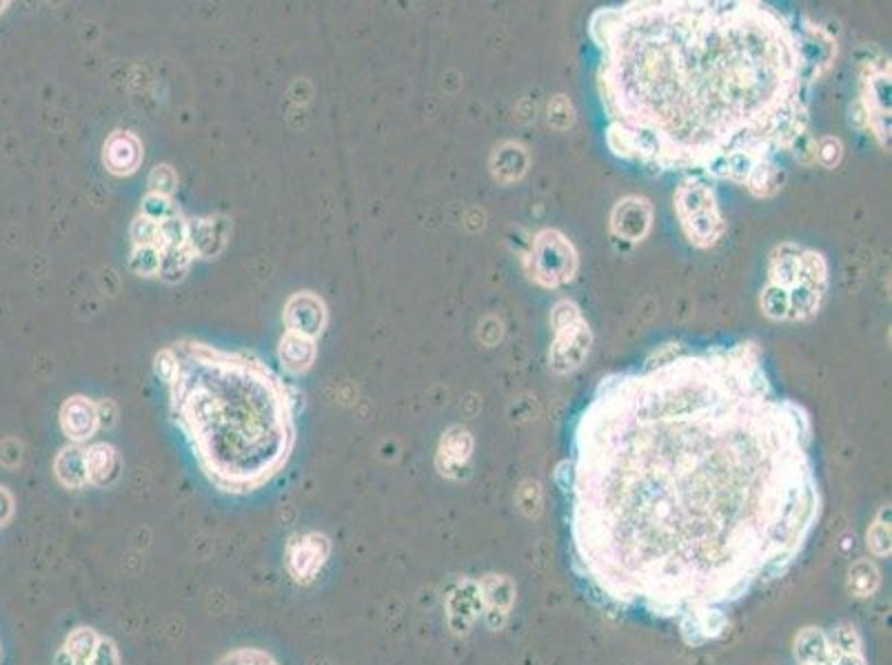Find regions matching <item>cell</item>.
Listing matches in <instances>:
<instances>
[{"mask_svg":"<svg viewBox=\"0 0 892 665\" xmlns=\"http://www.w3.org/2000/svg\"><path fill=\"white\" fill-rule=\"evenodd\" d=\"M810 446V420L775 393L755 342L602 380L566 462L576 572L617 610L710 628L813 537Z\"/></svg>","mask_w":892,"mask_h":665,"instance_id":"1","label":"cell"},{"mask_svg":"<svg viewBox=\"0 0 892 665\" xmlns=\"http://www.w3.org/2000/svg\"><path fill=\"white\" fill-rule=\"evenodd\" d=\"M609 149L660 174L777 187V158L808 129L810 38L755 0H635L598 10Z\"/></svg>","mask_w":892,"mask_h":665,"instance_id":"2","label":"cell"},{"mask_svg":"<svg viewBox=\"0 0 892 665\" xmlns=\"http://www.w3.org/2000/svg\"><path fill=\"white\" fill-rule=\"evenodd\" d=\"M153 369L213 488L250 494L287 466L296 446L293 397L258 355L181 340L155 355Z\"/></svg>","mask_w":892,"mask_h":665,"instance_id":"3","label":"cell"},{"mask_svg":"<svg viewBox=\"0 0 892 665\" xmlns=\"http://www.w3.org/2000/svg\"><path fill=\"white\" fill-rule=\"evenodd\" d=\"M675 211L691 244L708 248L723 235L726 226L715 191L704 180L688 178L680 185L675 194Z\"/></svg>","mask_w":892,"mask_h":665,"instance_id":"4","label":"cell"},{"mask_svg":"<svg viewBox=\"0 0 892 665\" xmlns=\"http://www.w3.org/2000/svg\"><path fill=\"white\" fill-rule=\"evenodd\" d=\"M526 271L531 280L544 289L569 284L578 271V254L574 244L555 229L537 233L526 258Z\"/></svg>","mask_w":892,"mask_h":665,"instance_id":"5","label":"cell"},{"mask_svg":"<svg viewBox=\"0 0 892 665\" xmlns=\"http://www.w3.org/2000/svg\"><path fill=\"white\" fill-rule=\"evenodd\" d=\"M555 345L551 349V366L557 373H569L582 364L591 349V330L574 302H559L553 311Z\"/></svg>","mask_w":892,"mask_h":665,"instance_id":"6","label":"cell"},{"mask_svg":"<svg viewBox=\"0 0 892 665\" xmlns=\"http://www.w3.org/2000/svg\"><path fill=\"white\" fill-rule=\"evenodd\" d=\"M332 555V541L322 533H304L287 544V570L298 584H309L324 568Z\"/></svg>","mask_w":892,"mask_h":665,"instance_id":"7","label":"cell"},{"mask_svg":"<svg viewBox=\"0 0 892 665\" xmlns=\"http://www.w3.org/2000/svg\"><path fill=\"white\" fill-rule=\"evenodd\" d=\"M58 665H120V656L94 628H76L58 654Z\"/></svg>","mask_w":892,"mask_h":665,"instance_id":"8","label":"cell"},{"mask_svg":"<svg viewBox=\"0 0 892 665\" xmlns=\"http://www.w3.org/2000/svg\"><path fill=\"white\" fill-rule=\"evenodd\" d=\"M282 319L289 332H298V336L317 340L324 328H327L329 311L320 295L311 291H298L287 300Z\"/></svg>","mask_w":892,"mask_h":665,"instance_id":"9","label":"cell"},{"mask_svg":"<svg viewBox=\"0 0 892 665\" xmlns=\"http://www.w3.org/2000/svg\"><path fill=\"white\" fill-rule=\"evenodd\" d=\"M60 429L71 444H83L101 429L99 404L85 395L69 397L60 408Z\"/></svg>","mask_w":892,"mask_h":665,"instance_id":"10","label":"cell"},{"mask_svg":"<svg viewBox=\"0 0 892 665\" xmlns=\"http://www.w3.org/2000/svg\"><path fill=\"white\" fill-rule=\"evenodd\" d=\"M103 164L112 176H131L142 164V142L131 131H114L103 147Z\"/></svg>","mask_w":892,"mask_h":665,"instance_id":"11","label":"cell"},{"mask_svg":"<svg viewBox=\"0 0 892 665\" xmlns=\"http://www.w3.org/2000/svg\"><path fill=\"white\" fill-rule=\"evenodd\" d=\"M229 222L224 218L187 220V244L196 258H216L229 240Z\"/></svg>","mask_w":892,"mask_h":665,"instance_id":"12","label":"cell"},{"mask_svg":"<svg viewBox=\"0 0 892 665\" xmlns=\"http://www.w3.org/2000/svg\"><path fill=\"white\" fill-rule=\"evenodd\" d=\"M651 205L641 198H624L617 202L611 215V229L617 237L628 242H639L651 229Z\"/></svg>","mask_w":892,"mask_h":665,"instance_id":"13","label":"cell"},{"mask_svg":"<svg viewBox=\"0 0 892 665\" xmlns=\"http://www.w3.org/2000/svg\"><path fill=\"white\" fill-rule=\"evenodd\" d=\"M890 90V67H881L868 78V90H866V112L868 118L872 120L874 136L885 144V133L890 136V101L885 98Z\"/></svg>","mask_w":892,"mask_h":665,"instance_id":"14","label":"cell"},{"mask_svg":"<svg viewBox=\"0 0 892 665\" xmlns=\"http://www.w3.org/2000/svg\"><path fill=\"white\" fill-rule=\"evenodd\" d=\"M317 358V345L311 338L298 336V332H285L280 345H278V360L285 373L289 375H302L306 373Z\"/></svg>","mask_w":892,"mask_h":665,"instance_id":"15","label":"cell"},{"mask_svg":"<svg viewBox=\"0 0 892 665\" xmlns=\"http://www.w3.org/2000/svg\"><path fill=\"white\" fill-rule=\"evenodd\" d=\"M54 472L58 481L69 490H80L90 486V470H88V453L78 444L62 448L54 462Z\"/></svg>","mask_w":892,"mask_h":665,"instance_id":"16","label":"cell"},{"mask_svg":"<svg viewBox=\"0 0 892 665\" xmlns=\"http://www.w3.org/2000/svg\"><path fill=\"white\" fill-rule=\"evenodd\" d=\"M88 453V470H90V486L105 488L112 486L120 475V455L118 451L107 444L99 442L85 448Z\"/></svg>","mask_w":892,"mask_h":665,"instance_id":"17","label":"cell"},{"mask_svg":"<svg viewBox=\"0 0 892 665\" xmlns=\"http://www.w3.org/2000/svg\"><path fill=\"white\" fill-rule=\"evenodd\" d=\"M160 254H162V260H160V273H158V278H162V280L170 282V284L181 282V280L187 276V271H189V267H192V260L196 258V256L192 254L189 244H185V246H174V248H160Z\"/></svg>","mask_w":892,"mask_h":665,"instance_id":"18","label":"cell"},{"mask_svg":"<svg viewBox=\"0 0 892 665\" xmlns=\"http://www.w3.org/2000/svg\"><path fill=\"white\" fill-rule=\"evenodd\" d=\"M162 254L158 246H134L129 256V269L140 278H153L160 273Z\"/></svg>","mask_w":892,"mask_h":665,"instance_id":"19","label":"cell"},{"mask_svg":"<svg viewBox=\"0 0 892 665\" xmlns=\"http://www.w3.org/2000/svg\"><path fill=\"white\" fill-rule=\"evenodd\" d=\"M187 244V220L178 213L158 222V248H174Z\"/></svg>","mask_w":892,"mask_h":665,"instance_id":"20","label":"cell"},{"mask_svg":"<svg viewBox=\"0 0 892 665\" xmlns=\"http://www.w3.org/2000/svg\"><path fill=\"white\" fill-rule=\"evenodd\" d=\"M149 194L172 198V194L178 189V174L174 172V166L170 164H158L153 166V172L149 174Z\"/></svg>","mask_w":892,"mask_h":665,"instance_id":"21","label":"cell"},{"mask_svg":"<svg viewBox=\"0 0 892 665\" xmlns=\"http://www.w3.org/2000/svg\"><path fill=\"white\" fill-rule=\"evenodd\" d=\"M218 665H278V661L258 648H238L227 652Z\"/></svg>","mask_w":892,"mask_h":665,"instance_id":"22","label":"cell"},{"mask_svg":"<svg viewBox=\"0 0 892 665\" xmlns=\"http://www.w3.org/2000/svg\"><path fill=\"white\" fill-rule=\"evenodd\" d=\"M140 213L147 215V218H151V220H155V222H162V220L178 215L181 211L176 209V205L172 202V198L147 194L144 200H142V211H140Z\"/></svg>","mask_w":892,"mask_h":665,"instance_id":"23","label":"cell"},{"mask_svg":"<svg viewBox=\"0 0 892 665\" xmlns=\"http://www.w3.org/2000/svg\"><path fill=\"white\" fill-rule=\"evenodd\" d=\"M129 235L134 246H158V222L138 213L131 222Z\"/></svg>","mask_w":892,"mask_h":665,"instance_id":"24","label":"cell"}]
</instances>
